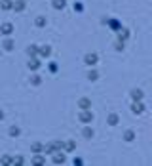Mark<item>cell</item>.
<instances>
[{
    "mask_svg": "<svg viewBox=\"0 0 152 166\" xmlns=\"http://www.w3.org/2000/svg\"><path fill=\"white\" fill-rule=\"evenodd\" d=\"M31 84H33V86H40V84H42V77H40V75H33V77H31Z\"/></svg>",
    "mask_w": 152,
    "mask_h": 166,
    "instance_id": "cb8c5ba5",
    "label": "cell"
},
{
    "mask_svg": "<svg viewBox=\"0 0 152 166\" xmlns=\"http://www.w3.org/2000/svg\"><path fill=\"white\" fill-rule=\"evenodd\" d=\"M33 164H36V166L46 164V157H44V155H40V153H34V157H33Z\"/></svg>",
    "mask_w": 152,
    "mask_h": 166,
    "instance_id": "8fae6325",
    "label": "cell"
},
{
    "mask_svg": "<svg viewBox=\"0 0 152 166\" xmlns=\"http://www.w3.org/2000/svg\"><path fill=\"white\" fill-rule=\"evenodd\" d=\"M0 33L6 35V36H10L13 33V25H12V23H2V25H0Z\"/></svg>",
    "mask_w": 152,
    "mask_h": 166,
    "instance_id": "277c9868",
    "label": "cell"
},
{
    "mask_svg": "<svg viewBox=\"0 0 152 166\" xmlns=\"http://www.w3.org/2000/svg\"><path fill=\"white\" fill-rule=\"evenodd\" d=\"M27 65H29V69H31V71H36V69L40 67V59H36V57H31Z\"/></svg>",
    "mask_w": 152,
    "mask_h": 166,
    "instance_id": "9a60e30c",
    "label": "cell"
},
{
    "mask_svg": "<svg viewBox=\"0 0 152 166\" xmlns=\"http://www.w3.org/2000/svg\"><path fill=\"white\" fill-rule=\"evenodd\" d=\"M88 78H89V80H97V78H99V73H97L95 69H91L89 73H88Z\"/></svg>",
    "mask_w": 152,
    "mask_h": 166,
    "instance_id": "4316f807",
    "label": "cell"
},
{
    "mask_svg": "<svg viewBox=\"0 0 152 166\" xmlns=\"http://www.w3.org/2000/svg\"><path fill=\"white\" fill-rule=\"evenodd\" d=\"M80 122H84V124H91V120H93V113L89 111V109H86V111H82L80 113Z\"/></svg>",
    "mask_w": 152,
    "mask_h": 166,
    "instance_id": "6da1fadb",
    "label": "cell"
},
{
    "mask_svg": "<svg viewBox=\"0 0 152 166\" xmlns=\"http://www.w3.org/2000/svg\"><path fill=\"white\" fill-rule=\"evenodd\" d=\"M25 8H27V2H25V0H15L13 2V12H23Z\"/></svg>",
    "mask_w": 152,
    "mask_h": 166,
    "instance_id": "ba28073f",
    "label": "cell"
},
{
    "mask_svg": "<svg viewBox=\"0 0 152 166\" xmlns=\"http://www.w3.org/2000/svg\"><path fill=\"white\" fill-rule=\"evenodd\" d=\"M8 134H10L12 137H17V136L21 134V128H19V126H10V130H8Z\"/></svg>",
    "mask_w": 152,
    "mask_h": 166,
    "instance_id": "d6986e66",
    "label": "cell"
},
{
    "mask_svg": "<svg viewBox=\"0 0 152 166\" xmlns=\"http://www.w3.org/2000/svg\"><path fill=\"white\" fill-rule=\"evenodd\" d=\"M76 149V143H74V141L70 139V141H67V143H65V151H74Z\"/></svg>",
    "mask_w": 152,
    "mask_h": 166,
    "instance_id": "83f0119b",
    "label": "cell"
},
{
    "mask_svg": "<svg viewBox=\"0 0 152 166\" xmlns=\"http://www.w3.org/2000/svg\"><path fill=\"white\" fill-rule=\"evenodd\" d=\"M0 162H2V164H12V157H2V158H0Z\"/></svg>",
    "mask_w": 152,
    "mask_h": 166,
    "instance_id": "f546056e",
    "label": "cell"
},
{
    "mask_svg": "<svg viewBox=\"0 0 152 166\" xmlns=\"http://www.w3.org/2000/svg\"><path fill=\"white\" fill-rule=\"evenodd\" d=\"M52 6H53L55 10H63V8L67 6V2H65V0H53V2H52Z\"/></svg>",
    "mask_w": 152,
    "mask_h": 166,
    "instance_id": "ffe728a7",
    "label": "cell"
},
{
    "mask_svg": "<svg viewBox=\"0 0 152 166\" xmlns=\"http://www.w3.org/2000/svg\"><path fill=\"white\" fill-rule=\"evenodd\" d=\"M0 8H2L4 12L13 10V0H0Z\"/></svg>",
    "mask_w": 152,
    "mask_h": 166,
    "instance_id": "4fadbf2b",
    "label": "cell"
},
{
    "mask_svg": "<svg viewBox=\"0 0 152 166\" xmlns=\"http://www.w3.org/2000/svg\"><path fill=\"white\" fill-rule=\"evenodd\" d=\"M13 46H15V44H13V40H10V38H8V40L2 44V48H4L6 52H12V50H13Z\"/></svg>",
    "mask_w": 152,
    "mask_h": 166,
    "instance_id": "7402d4cb",
    "label": "cell"
},
{
    "mask_svg": "<svg viewBox=\"0 0 152 166\" xmlns=\"http://www.w3.org/2000/svg\"><path fill=\"white\" fill-rule=\"evenodd\" d=\"M38 50H40V46H36V44H31L29 48H27V56H29V57H36Z\"/></svg>",
    "mask_w": 152,
    "mask_h": 166,
    "instance_id": "30bf717a",
    "label": "cell"
},
{
    "mask_svg": "<svg viewBox=\"0 0 152 166\" xmlns=\"http://www.w3.org/2000/svg\"><path fill=\"white\" fill-rule=\"evenodd\" d=\"M128 38H129V29H120L118 31V40H124L125 42Z\"/></svg>",
    "mask_w": 152,
    "mask_h": 166,
    "instance_id": "5bb4252c",
    "label": "cell"
},
{
    "mask_svg": "<svg viewBox=\"0 0 152 166\" xmlns=\"http://www.w3.org/2000/svg\"><path fill=\"white\" fill-rule=\"evenodd\" d=\"M97 61H99V56H97V54H93V52L84 56V63H86L88 67H93V65H97Z\"/></svg>",
    "mask_w": 152,
    "mask_h": 166,
    "instance_id": "7a4b0ae2",
    "label": "cell"
},
{
    "mask_svg": "<svg viewBox=\"0 0 152 166\" xmlns=\"http://www.w3.org/2000/svg\"><path fill=\"white\" fill-rule=\"evenodd\" d=\"M65 160H67V157L61 151H55L53 153V164H65Z\"/></svg>",
    "mask_w": 152,
    "mask_h": 166,
    "instance_id": "52a82bcc",
    "label": "cell"
},
{
    "mask_svg": "<svg viewBox=\"0 0 152 166\" xmlns=\"http://www.w3.org/2000/svg\"><path fill=\"white\" fill-rule=\"evenodd\" d=\"M84 10V6L82 4H78V2H74V12H82Z\"/></svg>",
    "mask_w": 152,
    "mask_h": 166,
    "instance_id": "4dcf8cb0",
    "label": "cell"
},
{
    "mask_svg": "<svg viewBox=\"0 0 152 166\" xmlns=\"http://www.w3.org/2000/svg\"><path fill=\"white\" fill-rule=\"evenodd\" d=\"M53 149L55 151H63L65 149V141H53Z\"/></svg>",
    "mask_w": 152,
    "mask_h": 166,
    "instance_id": "d4e9b609",
    "label": "cell"
},
{
    "mask_svg": "<svg viewBox=\"0 0 152 166\" xmlns=\"http://www.w3.org/2000/svg\"><path fill=\"white\" fill-rule=\"evenodd\" d=\"M78 107H80L82 111L91 109V99H88V98H80V99H78Z\"/></svg>",
    "mask_w": 152,
    "mask_h": 166,
    "instance_id": "8992f818",
    "label": "cell"
},
{
    "mask_svg": "<svg viewBox=\"0 0 152 166\" xmlns=\"http://www.w3.org/2000/svg\"><path fill=\"white\" fill-rule=\"evenodd\" d=\"M80 164H84L82 158H74V166H80Z\"/></svg>",
    "mask_w": 152,
    "mask_h": 166,
    "instance_id": "1f68e13d",
    "label": "cell"
},
{
    "mask_svg": "<svg viewBox=\"0 0 152 166\" xmlns=\"http://www.w3.org/2000/svg\"><path fill=\"white\" fill-rule=\"evenodd\" d=\"M42 149H44V145L40 143V141H34V143L31 145V151L33 153H42Z\"/></svg>",
    "mask_w": 152,
    "mask_h": 166,
    "instance_id": "e0dca14e",
    "label": "cell"
},
{
    "mask_svg": "<svg viewBox=\"0 0 152 166\" xmlns=\"http://www.w3.org/2000/svg\"><path fill=\"white\" fill-rule=\"evenodd\" d=\"M124 46H125V42H124V40H116V42H114L116 52H122V50H124Z\"/></svg>",
    "mask_w": 152,
    "mask_h": 166,
    "instance_id": "484cf974",
    "label": "cell"
},
{
    "mask_svg": "<svg viewBox=\"0 0 152 166\" xmlns=\"http://www.w3.org/2000/svg\"><path fill=\"white\" fill-rule=\"evenodd\" d=\"M124 139L128 141V143H131V141L135 139V132H133V130H128V132L124 134Z\"/></svg>",
    "mask_w": 152,
    "mask_h": 166,
    "instance_id": "ac0fdd59",
    "label": "cell"
},
{
    "mask_svg": "<svg viewBox=\"0 0 152 166\" xmlns=\"http://www.w3.org/2000/svg\"><path fill=\"white\" fill-rule=\"evenodd\" d=\"M38 54H40L42 57H49V56H52V46H40Z\"/></svg>",
    "mask_w": 152,
    "mask_h": 166,
    "instance_id": "7c38bea8",
    "label": "cell"
},
{
    "mask_svg": "<svg viewBox=\"0 0 152 166\" xmlns=\"http://www.w3.org/2000/svg\"><path fill=\"white\" fill-rule=\"evenodd\" d=\"M82 136H84L86 139H91V137L95 136V132H93V128H89V126H86V128L82 130Z\"/></svg>",
    "mask_w": 152,
    "mask_h": 166,
    "instance_id": "2e32d148",
    "label": "cell"
},
{
    "mask_svg": "<svg viewBox=\"0 0 152 166\" xmlns=\"http://www.w3.org/2000/svg\"><path fill=\"white\" fill-rule=\"evenodd\" d=\"M129 94H131V99H133V101H143V96H144V94H143L141 88H133Z\"/></svg>",
    "mask_w": 152,
    "mask_h": 166,
    "instance_id": "3957f363",
    "label": "cell"
},
{
    "mask_svg": "<svg viewBox=\"0 0 152 166\" xmlns=\"http://www.w3.org/2000/svg\"><path fill=\"white\" fill-rule=\"evenodd\" d=\"M49 71H52V73H55V71H57V65H55V63H52V65H49Z\"/></svg>",
    "mask_w": 152,
    "mask_h": 166,
    "instance_id": "d6a6232c",
    "label": "cell"
},
{
    "mask_svg": "<svg viewBox=\"0 0 152 166\" xmlns=\"http://www.w3.org/2000/svg\"><path fill=\"white\" fill-rule=\"evenodd\" d=\"M107 122H109V124H110V126H116V124H118V122H120V116H118V115H116V113H110V115H109V116H107Z\"/></svg>",
    "mask_w": 152,
    "mask_h": 166,
    "instance_id": "9c48e42d",
    "label": "cell"
},
{
    "mask_svg": "<svg viewBox=\"0 0 152 166\" xmlns=\"http://www.w3.org/2000/svg\"><path fill=\"white\" fill-rule=\"evenodd\" d=\"M23 162H25V160H23V157H19V155L12 158V164H23Z\"/></svg>",
    "mask_w": 152,
    "mask_h": 166,
    "instance_id": "f1b7e54d",
    "label": "cell"
},
{
    "mask_svg": "<svg viewBox=\"0 0 152 166\" xmlns=\"http://www.w3.org/2000/svg\"><path fill=\"white\" fill-rule=\"evenodd\" d=\"M34 25H36V27H46V17H44V15H38V17L34 19Z\"/></svg>",
    "mask_w": 152,
    "mask_h": 166,
    "instance_id": "44dd1931",
    "label": "cell"
},
{
    "mask_svg": "<svg viewBox=\"0 0 152 166\" xmlns=\"http://www.w3.org/2000/svg\"><path fill=\"white\" fill-rule=\"evenodd\" d=\"M144 111V105H143V101H133L131 103V113H135V115H141Z\"/></svg>",
    "mask_w": 152,
    "mask_h": 166,
    "instance_id": "5b68a950",
    "label": "cell"
},
{
    "mask_svg": "<svg viewBox=\"0 0 152 166\" xmlns=\"http://www.w3.org/2000/svg\"><path fill=\"white\" fill-rule=\"evenodd\" d=\"M0 120H4V111L0 109Z\"/></svg>",
    "mask_w": 152,
    "mask_h": 166,
    "instance_id": "836d02e7",
    "label": "cell"
},
{
    "mask_svg": "<svg viewBox=\"0 0 152 166\" xmlns=\"http://www.w3.org/2000/svg\"><path fill=\"white\" fill-rule=\"evenodd\" d=\"M53 143H48V145H44V149H42V153L44 155H53Z\"/></svg>",
    "mask_w": 152,
    "mask_h": 166,
    "instance_id": "603a6c76",
    "label": "cell"
}]
</instances>
